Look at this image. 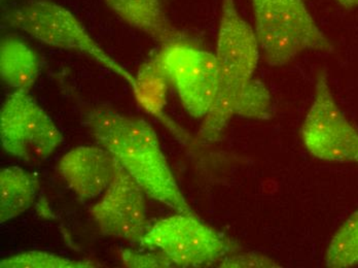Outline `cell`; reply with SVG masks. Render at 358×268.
I'll use <instances>...</instances> for the list:
<instances>
[{
    "instance_id": "cell-4",
    "label": "cell",
    "mask_w": 358,
    "mask_h": 268,
    "mask_svg": "<svg viewBox=\"0 0 358 268\" xmlns=\"http://www.w3.org/2000/svg\"><path fill=\"white\" fill-rule=\"evenodd\" d=\"M2 20L41 43L88 56L126 80L133 92L136 89V78L98 45L76 15L53 0H28L6 10Z\"/></svg>"
},
{
    "instance_id": "cell-11",
    "label": "cell",
    "mask_w": 358,
    "mask_h": 268,
    "mask_svg": "<svg viewBox=\"0 0 358 268\" xmlns=\"http://www.w3.org/2000/svg\"><path fill=\"white\" fill-rule=\"evenodd\" d=\"M109 10L127 25L145 36L169 45L178 43H195L179 30L168 18L162 0H103Z\"/></svg>"
},
{
    "instance_id": "cell-18",
    "label": "cell",
    "mask_w": 358,
    "mask_h": 268,
    "mask_svg": "<svg viewBox=\"0 0 358 268\" xmlns=\"http://www.w3.org/2000/svg\"><path fill=\"white\" fill-rule=\"evenodd\" d=\"M121 258L124 265L128 267L138 268H167L174 267V263L163 253H141L135 251L123 250Z\"/></svg>"
},
{
    "instance_id": "cell-20",
    "label": "cell",
    "mask_w": 358,
    "mask_h": 268,
    "mask_svg": "<svg viewBox=\"0 0 358 268\" xmlns=\"http://www.w3.org/2000/svg\"><path fill=\"white\" fill-rule=\"evenodd\" d=\"M338 4H340L342 8L351 10V8H357L358 0H336Z\"/></svg>"
},
{
    "instance_id": "cell-16",
    "label": "cell",
    "mask_w": 358,
    "mask_h": 268,
    "mask_svg": "<svg viewBox=\"0 0 358 268\" xmlns=\"http://www.w3.org/2000/svg\"><path fill=\"white\" fill-rule=\"evenodd\" d=\"M88 260H73L45 252H26L0 261L1 268H88L97 267Z\"/></svg>"
},
{
    "instance_id": "cell-7",
    "label": "cell",
    "mask_w": 358,
    "mask_h": 268,
    "mask_svg": "<svg viewBox=\"0 0 358 268\" xmlns=\"http://www.w3.org/2000/svg\"><path fill=\"white\" fill-rule=\"evenodd\" d=\"M154 58L185 110L196 119L206 117L218 89L215 54L195 43H178L164 45Z\"/></svg>"
},
{
    "instance_id": "cell-15",
    "label": "cell",
    "mask_w": 358,
    "mask_h": 268,
    "mask_svg": "<svg viewBox=\"0 0 358 268\" xmlns=\"http://www.w3.org/2000/svg\"><path fill=\"white\" fill-rule=\"evenodd\" d=\"M327 267L345 268L358 265V211L334 235L327 251Z\"/></svg>"
},
{
    "instance_id": "cell-3",
    "label": "cell",
    "mask_w": 358,
    "mask_h": 268,
    "mask_svg": "<svg viewBox=\"0 0 358 268\" xmlns=\"http://www.w3.org/2000/svg\"><path fill=\"white\" fill-rule=\"evenodd\" d=\"M259 50L272 66L287 64L306 51L331 52L304 0H251Z\"/></svg>"
},
{
    "instance_id": "cell-5",
    "label": "cell",
    "mask_w": 358,
    "mask_h": 268,
    "mask_svg": "<svg viewBox=\"0 0 358 268\" xmlns=\"http://www.w3.org/2000/svg\"><path fill=\"white\" fill-rule=\"evenodd\" d=\"M141 246L163 253L178 267L211 265L240 251L237 244L201 222L197 216L180 213L150 226Z\"/></svg>"
},
{
    "instance_id": "cell-12",
    "label": "cell",
    "mask_w": 358,
    "mask_h": 268,
    "mask_svg": "<svg viewBox=\"0 0 358 268\" xmlns=\"http://www.w3.org/2000/svg\"><path fill=\"white\" fill-rule=\"evenodd\" d=\"M41 73L38 56L30 45L16 36L0 43V77L15 91L29 92Z\"/></svg>"
},
{
    "instance_id": "cell-14",
    "label": "cell",
    "mask_w": 358,
    "mask_h": 268,
    "mask_svg": "<svg viewBox=\"0 0 358 268\" xmlns=\"http://www.w3.org/2000/svg\"><path fill=\"white\" fill-rule=\"evenodd\" d=\"M134 94L137 101L148 112L162 115L166 104V95L169 82L164 75L155 58L141 66L136 76Z\"/></svg>"
},
{
    "instance_id": "cell-13",
    "label": "cell",
    "mask_w": 358,
    "mask_h": 268,
    "mask_svg": "<svg viewBox=\"0 0 358 268\" xmlns=\"http://www.w3.org/2000/svg\"><path fill=\"white\" fill-rule=\"evenodd\" d=\"M39 183L34 174L18 167L0 171V222L6 223L25 213L36 200Z\"/></svg>"
},
{
    "instance_id": "cell-6",
    "label": "cell",
    "mask_w": 358,
    "mask_h": 268,
    "mask_svg": "<svg viewBox=\"0 0 358 268\" xmlns=\"http://www.w3.org/2000/svg\"><path fill=\"white\" fill-rule=\"evenodd\" d=\"M0 139L8 154L26 162L45 160L64 141L51 117L26 91H14L2 104Z\"/></svg>"
},
{
    "instance_id": "cell-9",
    "label": "cell",
    "mask_w": 358,
    "mask_h": 268,
    "mask_svg": "<svg viewBox=\"0 0 358 268\" xmlns=\"http://www.w3.org/2000/svg\"><path fill=\"white\" fill-rule=\"evenodd\" d=\"M145 196L143 188L117 163L108 188L90 213L104 235L141 245L150 227Z\"/></svg>"
},
{
    "instance_id": "cell-17",
    "label": "cell",
    "mask_w": 358,
    "mask_h": 268,
    "mask_svg": "<svg viewBox=\"0 0 358 268\" xmlns=\"http://www.w3.org/2000/svg\"><path fill=\"white\" fill-rule=\"evenodd\" d=\"M272 115V98L267 86L253 78L238 104L237 115L248 119L268 120Z\"/></svg>"
},
{
    "instance_id": "cell-8",
    "label": "cell",
    "mask_w": 358,
    "mask_h": 268,
    "mask_svg": "<svg viewBox=\"0 0 358 268\" xmlns=\"http://www.w3.org/2000/svg\"><path fill=\"white\" fill-rule=\"evenodd\" d=\"M301 135L306 149L316 158L358 164V130L338 106L325 71L316 78L313 101Z\"/></svg>"
},
{
    "instance_id": "cell-1",
    "label": "cell",
    "mask_w": 358,
    "mask_h": 268,
    "mask_svg": "<svg viewBox=\"0 0 358 268\" xmlns=\"http://www.w3.org/2000/svg\"><path fill=\"white\" fill-rule=\"evenodd\" d=\"M83 122L148 197L176 213L195 215L170 169L158 135L148 122L102 106L85 108Z\"/></svg>"
},
{
    "instance_id": "cell-19",
    "label": "cell",
    "mask_w": 358,
    "mask_h": 268,
    "mask_svg": "<svg viewBox=\"0 0 358 268\" xmlns=\"http://www.w3.org/2000/svg\"><path fill=\"white\" fill-rule=\"evenodd\" d=\"M278 262L268 258L265 255L257 253H245V254H232L222 259L220 267H278Z\"/></svg>"
},
{
    "instance_id": "cell-10",
    "label": "cell",
    "mask_w": 358,
    "mask_h": 268,
    "mask_svg": "<svg viewBox=\"0 0 358 268\" xmlns=\"http://www.w3.org/2000/svg\"><path fill=\"white\" fill-rule=\"evenodd\" d=\"M117 167V160L103 147L82 146L60 159L58 171L80 200H91L102 196L108 188Z\"/></svg>"
},
{
    "instance_id": "cell-2",
    "label": "cell",
    "mask_w": 358,
    "mask_h": 268,
    "mask_svg": "<svg viewBox=\"0 0 358 268\" xmlns=\"http://www.w3.org/2000/svg\"><path fill=\"white\" fill-rule=\"evenodd\" d=\"M259 55L255 30L240 14L235 0H222L215 53L218 89L199 132L201 143L218 141L229 122L237 115L238 104L253 78Z\"/></svg>"
}]
</instances>
